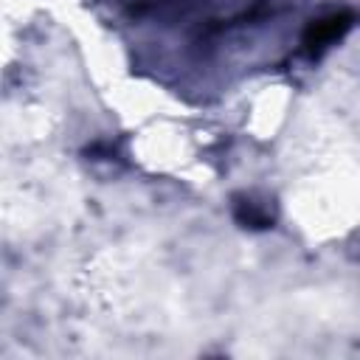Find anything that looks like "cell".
<instances>
[{
    "mask_svg": "<svg viewBox=\"0 0 360 360\" xmlns=\"http://www.w3.org/2000/svg\"><path fill=\"white\" fill-rule=\"evenodd\" d=\"M352 25V14L349 11H335V14H326V17H318L307 25L304 31V45L307 51L318 53L323 48H329L332 42H338Z\"/></svg>",
    "mask_w": 360,
    "mask_h": 360,
    "instance_id": "obj_1",
    "label": "cell"
}]
</instances>
